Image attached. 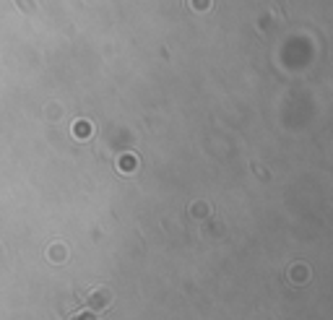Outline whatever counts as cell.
I'll return each mask as SVG.
<instances>
[{"label":"cell","instance_id":"6da1fadb","mask_svg":"<svg viewBox=\"0 0 333 320\" xmlns=\"http://www.w3.org/2000/svg\"><path fill=\"white\" fill-rule=\"evenodd\" d=\"M110 302H112V292L104 289V286H99V289H94V292L89 294V305L96 307V310H99V307H107Z\"/></svg>","mask_w":333,"mask_h":320},{"label":"cell","instance_id":"7a4b0ae2","mask_svg":"<svg viewBox=\"0 0 333 320\" xmlns=\"http://www.w3.org/2000/svg\"><path fill=\"white\" fill-rule=\"evenodd\" d=\"M73 320H96V315H94V313H78Z\"/></svg>","mask_w":333,"mask_h":320}]
</instances>
